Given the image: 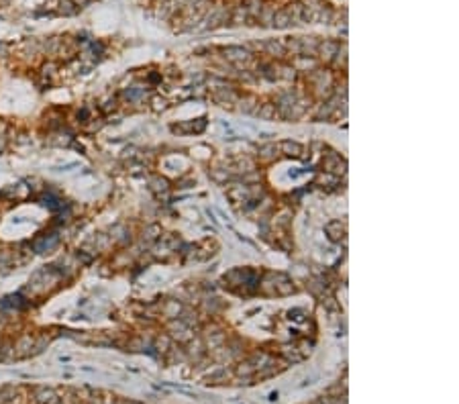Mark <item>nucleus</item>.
Listing matches in <instances>:
<instances>
[{"label": "nucleus", "instance_id": "nucleus-5", "mask_svg": "<svg viewBox=\"0 0 459 404\" xmlns=\"http://www.w3.org/2000/svg\"><path fill=\"white\" fill-rule=\"evenodd\" d=\"M274 14H276V6L265 4V6L261 8V12L257 14V19H259L263 25H271V23H274Z\"/></svg>", "mask_w": 459, "mask_h": 404}, {"label": "nucleus", "instance_id": "nucleus-2", "mask_svg": "<svg viewBox=\"0 0 459 404\" xmlns=\"http://www.w3.org/2000/svg\"><path fill=\"white\" fill-rule=\"evenodd\" d=\"M263 47H265V51H267L269 55H278V57L286 55V47H284V41H282V39H267V41L263 43Z\"/></svg>", "mask_w": 459, "mask_h": 404}, {"label": "nucleus", "instance_id": "nucleus-8", "mask_svg": "<svg viewBox=\"0 0 459 404\" xmlns=\"http://www.w3.org/2000/svg\"><path fill=\"white\" fill-rule=\"evenodd\" d=\"M2 149H4V139L0 137V153H2Z\"/></svg>", "mask_w": 459, "mask_h": 404}, {"label": "nucleus", "instance_id": "nucleus-7", "mask_svg": "<svg viewBox=\"0 0 459 404\" xmlns=\"http://www.w3.org/2000/svg\"><path fill=\"white\" fill-rule=\"evenodd\" d=\"M276 151H278V147L269 143V145H263V147L259 149V155H261V157H271V155L276 153Z\"/></svg>", "mask_w": 459, "mask_h": 404}, {"label": "nucleus", "instance_id": "nucleus-4", "mask_svg": "<svg viewBox=\"0 0 459 404\" xmlns=\"http://www.w3.org/2000/svg\"><path fill=\"white\" fill-rule=\"evenodd\" d=\"M294 21H292V14L288 12V10H276V14H274V27H278V29H284V27H288V25H292Z\"/></svg>", "mask_w": 459, "mask_h": 404}, {"label": "nucleus", "instance_id": "nucleus-6", "mask_svg": "<svg viewBox=\"0 0 459 404\" xmlns=\"http://www.w3.org/2000/svg\"><path fill=\"white\" fill-rule=\"evenodd\" d=\"M282 151H284V153H288V155H300L302 153V147L298 143H294V141H284L282 143Z\"/></svg>", "mask_w": 459, "mask_h": 404}, {"label": "nucleus", "instance_id": "nucleus-3", "mask_svg": "<svg viewBox=\"0 0 459 404\" xmlns=\"http://www.w3.org/2000/svg\"><path fill=\"white\" fill-rule=\"evenodd\" d=\"M225 55L227 59H233V61H245L249 59V51L243 47H227L225 49Z\"/></svg>", "mask_w": 459, "mask_h": 404}, {"label": "nucleus", "instance_id": "nucleus-1", "mask_svg": "<svg viewBox=\"0 0 459 404\" xmlns=\"http://www.w3.org/2000/svg\"><path fill=\"white\" fill-rule=\"evenodd\" d=\"M337 51H339V43H335V41H320L318 43V49H316V53H320V57L322 59H333V55H337Z\"/></svg>", "mask_w": 459, "mask_h": 404}]
</instances>
